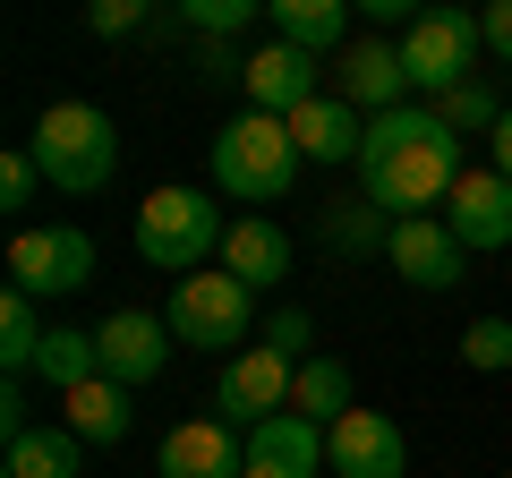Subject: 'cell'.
Segmentation results:
<instances>
[{"mask_svg":"<svg viewBox=\"0 0 512 478\" xmlns=\"http://www.w3.org/2000/svg\"><path fill=\"white\" fill-rule=\"evenodd\" d=\"M359 188L384 222H419V214H444L461 188V137L444 111L427 103H402L367 120V146H359Z\"/></svg>","mask_w":512,"mask_h":478,"instance_id":"cell-1","label":"cell"},{"mask_svg":"<svg viewBox=\"0 0 512 478\" xmlns=\"http://www.w3.org/2000/svg\"><path fill=\"white\" fill-rule=\"evenodd\" d=\"M26 154L60 197H103L111 171H120V129H111L103 103H52L26 137Z\"/></svg>","mask_w":512,"mask_h":478,"instance_id":"cell-2","label":"cell"},{"mask_svg":"<svg viewBox=\"0 0 512 478\" xmlns=\"http://www.w3.org/2000/svg\"><path fill=\"white\" fill-rule=\"evenodd\" d=\"M299 137H291V120H265V111H239L231 129L214 137V188L231 205H282L291 197V180H299Z\"/></svg>","mask_w":512,"mask_h":478,"instance_id":"cell-3","label":"cell"},{"mask_svg":"<svg viewBox=\"0 0 512 478\" xmlns=\"http://www.w3.org/2000/svg\"><path fill=\"white\" fill-rule=\"evenodd\" d=\"M222 239H231V222H222V205L205 188H154L137 205V257L163 265L171 282L205 274V257H222Z\"/></svg>","mask_w":512,"mask_h":478,"instance_id":"cell-4","label":"cell"},{"mask_svg":"<svg viewBox=\"0 0 512 478\" xmlns=\"http://www.w3.org/2000/svg\"><path fill=\"white\" fill-rule=\"evenodd\" d=\"M163 325H171V342H188V350H248V325H256V291L239 274H188V282H171V308H163Z\"/></svg>","mask_w":512,"mask_h":478,"instance_id":"cell-5","label":"cell"},{"mask_svg":"<svg viewBox=\"0 0 512 478\" xmlns=\"http://www.w3.org/2000/svg\"><path fill=\"white\" fill-rule=\"evenodd\" d=\"M487 52V35H478V18L470 9H419V26L402 35V69H410V86L419 94H453V86H470V60Z\"/></svg>","mask_w":512,"mask_h":478,"instance_id":"cell-6","label":"cell"},{"mask_svg":"<svg viewBox=\"0 0 512 478\" xmlns=\"http://www.w3.org/2000/svg\"><path fill=\"white\" fill-rule=\"evenodd\" d=\"M94 282V239L77 222H52V231H18L9 239V291L26 299H69Z\"/></svg>","mask_w":512,"mask_h":478,"instance_id":"cell-7","label":"cell"},{"mask_svg":"<svg viewBox=\"0 0 512 478\" xmlns=\"http://www.w3.org/2000/svg\"><path fill=\"white\" fill-rule=\"evenodd\" d=\"M291 385H299L291 359H282V350H265V342H248L239 359H222L214 410H222L231 427H265V419H282V410H291Z\"/></svg>","mask_w":512,"mask_h":478,"instance_id":"cell-8","label":"cell"},{"mask_svg":"<svg viewBox=\"0 0 512 478\" xmlns=\"http://www.w3.org/2000/svg\"><path fill=\"white\" fill-rule=\"evenodd\" d=\"M94 350H103V376L111 385H154V376L171 368V325L163 316H146V308H111L103 325H94Z\"/></svg>","mask_w":512,"mask_h":478,"instance_id":"cell-9","label":"cell"},{"mask_svg":"<svg viewBox=\"0 0 512 478\" xmlns=\"http://www.w3.org/2000/svg\"><path fill=\"white\" fill-rule=\"evenodd\" d=\"M325 461L333 478H402L410 470V436L384 410H350V419L325 427Z\"/></svg>","mask_w":512,"mask_h":478,"instance_id":"cell-10","label":"cell"},{"mask_svg":"<svg viewBox=\"0 0 512 478\" xmlns=\"http://www.w3.org/2000/svg\"><path fill=\"white\" fill-rule=\"evenodd\" d=\"M384 257H393V274L410 291H453L470 248L444 231V214H419V222H384Z\"/></svg>","mask_w":512,"mask_h":478,"instance_id":"cell-11","label":"cell"},{"mask_svg":"<svg viewBox=\"0 0 512 478\" xmlns=\"http://www.w3.org/2000/svg\"><path fill=\"white\" fill-rule=\"evenodd\" d=\"M316 69H325L316 52H291V43H256L248 69H239V86H248V111H265V120H291V111H308V103H316Z\"/></svg>","mask_w":512,"mask_h":478,"instance_id":"cell-12","label":"cell"},{"mask_svg":"<svg viewBox=\"0 0 512 478\" xmlns=\"http://www.w3.org/2000/svg\"><path fill=\"white\" fill-rule=\"evenodd\" d=\"M444 231L470 248V257H487V248H512V180L504 171H461L453 205H444Z\"/></svg>","mask_w":512,"mask_h":478,"instance_id":"cell-13","label":"cell"},{"mask_svg":"<svg viewBox=\"0 0 512 478\" xmlns=\"http://www.w3.org/2000/svg\"><path fill=\"white\" fill-rule=\"evenodd\" d=\"M163 478H248V427H231V419H180L163 436Z\"/></svg>","mask_w":512,"mask_h":478,"instance_id":"cell-14","label":"cell"},{"mask_svg":"<svg viewBox=\"0 0 512 478\" xmlns=\"http://www.w3.org/2000/svg\"><path fill=\"white\" fill-rule=\"evenodd\" d=\"M402 94H410V69H402V43H350L342 52V103L350 111H402Z\"/></svg>","mask_w":512,"mask_h":478,"instance_id":"cell-15","label":"cell"},{"mask_svg":"<svg viewBox=\"0 0 512 478\" xmlns=\"http://www.w3.org/2000/svg\"><path fill=\"white\" fill-rule=\"evenodd\" d=\"M222 274H239L248 291H274L282 274H291V231L265 214H239L231 239H222Z\"/></svg>","mask_w":512,"mask_h":478,"instance_id":"cell-16","label":"cell"},{"mask_svg":"<svg viewBox=\"0 0 512 478\" xmlns=\"http://www.w3.org/2000/svg\"><path fill=\"white\" fill-rule=\"evenodd\" d=\"M291 137H299V154H308V163H359L367 120L342 103V94H316L308 111H291Z\"/></svg>","mask_w":512,"mask_h":478,"instance_id":"cell-17","label":"cell"},{"mask_svg":"<svg viewBox=\"0 0 512 478\" xmlns=\"http://www.w3.org/2000/svg\"><path fill=\"white\" fill-rule=\"evenodd\" d=\"M265 26H274V43H291V52H350V0H274L265 9Z\"/></svg>","mask_w":512,"mask_h":478,"instance_id":"cell-18","label":"cell"},{"mask_svg":"<svg viewBox=\"0 0 512 478\" xmlns=\"http://www.w3.org/2000/svg\"><path fill=\"white\" fill-rule=\"evenodd\" d=\"M77 461H86V444L69 436V419H43V427H26V436L0 453V470L9 478H77Z\"/></svg>","mask_w":512,"mask_h":478,"instance_id":"cell-19","label":"cell"},{"mask_svg":"<svg viewBox=\"0 0 512 478\" xmlns=\"http://www.w3.org/2000/svg\"><path fill=\"white\" fill-rule=\"evenodd\" d=\"M60 419H69L77 444H120V436H128V385L94 376V385H77L69 402H60Z\"/></svg>","mask_w":512,"mask_h":478,"instance_id":"cell-20","label":"cell"},{"mask_svg":"<svg viewBox=\"0 0 512 478\" xmlns=\"http://www.w3.org/2000/svg\"><path fill=\"white\" fill-rule=\"evenodd\" d=\"M35 376L60 393V402H69L77 385H94V376H103V350H94V333L52 325V333H43V350H35Z\"/></svg>","mask_w":512,"mask_h":478,"instance_id":"cell-21","label":"cell"},{"mask_svg":"<svg viewBox=\"0 0 512 478\" xmlns=\"http://www.w3.org/2000/svg\"><path fill=\"white\" fill-rule=\"evenodd\" d=\"M291 410H299V419H316V427H333V419H350V410H359V402H350V368L333 359V350H316L308 368H299Z\"/></svg>","mask_w":512,"mask_h":478,"instance_id":"cell-22","label":"cell"},{"mask_svg":"<svg viewBox=\"0 0 512 478\" xmlns=\"http://www.w3.org/2000/svg\"><path fill=\"white\" fill-rule=\"evenodd\" d=\"M43 299H26V291H0V368H9V385H18V376H35V350H43Z\"/></svg>","mask_w":512,"mask_h":478,"instance_id":"cell-23","label":"cell"},{"mask_svg":"<svg viewBox=\"0 0 512 478\" xmlns=\"http://www.w3.org/2000/svg\"><path fill=\"white\" fill-rule=\"evenodd\" d=\"M444 120H453V137H495V129H504V111L512 103H495V86H487V77H470V86H453V94H444Z\"/></svg>","mask_w":512,"mask_h":478,"instance_id":"cell-24","label":"cell"},{"mask_svg":"<svg viewBox=\"0 0 512 478\" xmlns=\"http://www.w3.org/2000/svg\"><path fill=\"white\" fill-rule=\"evenodd\" d=\"M180 26L205 35V43H222V35H239V26H256V0H180Z\"/></svg>","mask_w":512,"mask_h":478,"instance_id":"cell-25","label":"cell"},{"mask_svg":"<svg viewBox=\"0 0 512 478\" xmlns=\"http://www.w3.org/2000/svg\"><path fill=\"white\" fill-rule=\"evenodd\" d=\"M461 359H470L478 376H504L512 368V316H478V325L461 333Z\"/></svg>","mask_w":512,"mask_h":478,"instance_id":"cell-26","label":"cell"},{"mask_svg":"<svg viewBox=\"0 0 512 478\" xmlns=\"http://www.w3.org/2000/svg\"><path fill=\"white\" fill-rule=\"evenodd\" d=\"M256 342H265V350H282L291 368H308V359H316V350H308V342H316V316H308V308H282L274 325L256 333Z\"/></svg>","mask_w":512,"mask_h":478,"instance_id":"cell-27","label":"cell"},{"mask_svg":"<svg viewBox=\"0 0 512 478\" xmlns=\"http://www.w3.org/2000/svg\"><path fill=\"white\" fill-rule=\"evenodd\" d=\"M35 188H43V171H35V154H0V214H26L35 205Z\"/></svg>","mask_w":512,"mask_h":478,"instance_id":"cell-28","label":"cell"},{"mask_svg":"<svg viewBox=\"0 0 512 478\" xmlns=\"http://www.w3.org/2000/svg\"><path fill=\"white\" fill-rule=\"evenodd\" d=\"M94 35H128V26H146V9H137V0H94Z\"/></svg>","mask_w":512,"mask_h":478,"instance_id":"cell-29","label":"cell"},{"mask_svg":"<svg viewBox=\"0 0 512 478\" xmlns=\"http://www.w3.org/2000/svg\"><path fill=\"white\" fill-rule=\"evenodd\" d=\"M26 427H43V419L26 410V385H9V393H0V444H18Z\"/></svg>","mask_w":512,"mask_h":478,"instance_id":"cell-30","label":"cell"},{"mask_svg":"<svg viewBox=\"0 0 512 478\" xmlns=\"http://www.w3.org/2000/svg\"><path fill=\"white\" fill-rule=\"evenodd\" d=\"M478 35H487V52H495V60H512V0L478 9Z\"/></svg>","mask_w":512,"mask_h":478,"instance_id":"cell-31","label":"cell"},{"mask_svg":"<svg viewBox=\"0 0 512 478\" xmlns=\"http://www.w3.org/2000/svg\"><path fill=\"white\" fill-rule=\"evenodd\" d=\"M359 18L367 26H402L410 35V26H419V0H359Z\"/></svg>","mask_w":512,"mask_h":478,"instance_id":"cell-32","label":"cell"},{"mask_svg":"<svg viewBox=\"0 0 512 478\" xmlns=\"http://www.w3.org/2000/svg\"><path fill=\"white\" fill-rule=\"evenodd\" d=\"M487 146H495V171H504V180H512V111H504V129H495Z\"/></svg>","mask_w":512,"mask_h":478,"instance_id":"cell-33","label":"cell"},{"mask_svg":"<svg viewBox=\"0 0 512 478\" xmlns=\"http://www.w3.org/2000/svg\"><path fill=\"white\" fill-rule=\"evenodd\" d=\"M504 478H512V470H504Z\"/></svg>","mask_w":512,"mask_h":478,"instance_id":"cell-34","label":"cell"}]
</instances>
